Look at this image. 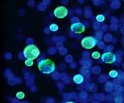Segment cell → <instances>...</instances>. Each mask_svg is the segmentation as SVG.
<instances>
[{
    "mask_svg": "<svg viewBox=\"0 0 124 103\" xmlns=\"http://www.w3.org/2000/svg\"><path fill=\"white\" fill-rule=\"evenodd\" d=\"M96 19L99 22H102L105 20V17L102 14L98 15L96 17Z\"/></svg>",
    "mask_w": 124,
    "mask_h": 103,
    "instance_id": "cell-8",
    "label": "cell"
},
{
    "mask_svg": "<svg viewBox=\"0 0 124 103\" xmlns=\"http://www.w3.org/2000/svg\"><path fill=\"white\" fill-rule=\"evenodd\" d=\"M16 96L19 99H23L25 97V94L23 92H19L16 94Z\"/></svg>",
    "mask_w": 124,
    "mask_h": 103,
    "instance_id": "cell-12",
    "label": "cell"
},
{
    "mask_svg": "<svg viewBox=\"0 0 124 103\" xmlns=\"http://www.w3.org/2000/svg\"><path fill=\"white\" fill-rule=\"evenodd\" d=\"M101 59L103 62L111 64L116 61V56L111 52H106L103 54L101 56Z\"/></svg>",
    "mask_w": 124,
    "mask_h": 103,
    "instance_id": "cell-5",
    "label": "cell"
},
{
    "mask_svg": "<svg viewBox=\"0 0 124 103\" xmlns=\"http://www.w3.org/2000/svg\"><path fill=\"white\" fill-rule=\"evenodd\" d=\"M38 68L44 74H50L55 69V64L48 58L41 60L38 63Z\"/></svg>",
    "mask_w": 124,
    "mask_h": 103,
    "instance_id": "cell-1",
    "label": "cell"
},
{
    "mask_svg": "<svg viewBox=\"0 0 124 103\" xmlns=\"http://www.w3.org/2000/svg\"><path fill=\"white\" fill-rule=\"evenodd\" d=\"M97 40L95 37H86L82 39L81 41L82 46L86 49H91L97 44Z\"/></svg>",
    "mask_w": 124,
    "mask_h": 103,
    "instance_id": "cell-3",
    "label": "cell"
},
{
    "mask_svg": "<svg viewBox=\"0 0 124 103\" xmlns=\"http://www.w3.org/2000/svg\"><path fill=\"white\" fill-rule=\"evenodd\" d=\"M23 53L25 58L34 60L39 55L40 51L36 46L30 44L24 48Z\"/></svg>",
    "mask_w": 124,
    "mask_h": 103,
    "instance_id": "cell-2",
    "label": "cell"
},
{
    "mask_svg": "<svg viewBox=\"0 0 124 103\" xmlns=\"http://www.w3.org/2000/svg\"><path fill=\"white\" fill-rule=\"evenodd\" d=\"M109 75L112 78H116L118 76V72L115 70H112L109 73Z\"/></svg>",
    "mask_w": 124,
    "mask_h": 103,
    "instance_id": "cell-10",
    "label": "cell"
},
{
    "mask_svg": "<svg viewBox=\"0 0 124 103\" xmlns=\"http://www.w3.org/2000/svg\"><path fill=\"white\" fill-rule=\"evenodd\" d=\"M73 80L76 84H81L84 81V77L80 74H77L74 76Z\"/></svg>",
    "mask_w": 124,
    "mask_h": 103,
    "instance_id": "cell-7",
    "label": "cell"
},
{
    "mask_svg": "<svg viewBox=\"0 0 124 103\" xmlns=\"http://www.w3.org/2000/svg\"><path fill=\"white\" fill-rule=\"evenodd\" d=\"M49 28H50V30L53 32H56V31H57L59 28L58 26L55 24H51Z\"/></svg>",
    "mask_w": 124,
    "mask_h": 103,
    "instance_id": "cell-9",
    "label": "cell"
},
{
    "mask_svg": "<svg viewBox=\"0 0 124 103\" xmlns=\"http://www.w3.org/2000/svg\"><path fill=\"white\" fill-rule=\"evenodd\" d=\"M25 65L27 66H31L33 65L34 62L32 60L27 59L25 60Z\"/></svg>",
    "mask_w": 124,
    "mask_h": 103,
    "instance_id": "cell-13",
    "label": "cell"
},
{
    "mask_svg": "<svg viewBox=\"0 0 124 103\" xmlns=\"http://www.w3.org/2000/svg\"><path fill=\"white\" fill-rule=\"evenodd\" d=\"M68 10L67 8L63 6L57 7L54 10V15L57 18L63 19L66 17L68 14Z\"/></svg>",
    "mask_w": 124,
    "mask_h": 103,
    "instance_id": "cell-4",
    "label": "cell"
},
{
    "mask_svg": "<svg viewBox=\"0 0 124 103\" xmlns=\"http://www.w3.org/2000/svg\"><path fill=\"white\" fill-rule=\"evenodd\" d=\"M64 103H75V102L72 101H67Z\"/></svg>",
    "mask_w": 124,
    "mask_h": 103,
    "instance_id": "cell-14",
    "label": "cell"
},
{
    "mask_svg": "<svg viewBox=\"0 0 124 103\" xmlns=\"http://www.w3.org/2000/svg\"><path fill=\"white\" fill-rule=\"evenodd\" d=\"M85 26L82 23L80 22L75 23L72 24L70 29L72 32L75 33H81L85 30Z\"/></svg>",
    "mask_w": 124,
    "mask_h": 103,
    "instance_id": "cell-6",
    "label": "cell"
},
{
    "mask_svg": "<svg viewBox=\"0 0 124 103\" xmlns=\"http://www.w3.org/2000/svg\"><path fill=\"white\" fill-rule=\"evenodd\" d=\"M92 56L94 59H98L100 57V54L98 51H95L92 53Z\"/></svg>",
    "mask_w": 124,
    "mask_h": 103,
    "instance_id": "cell-11",
    "label": "cell"
}]
</instances>
